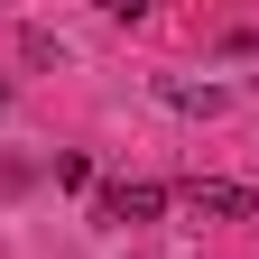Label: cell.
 <instances>
[{"mask_svg":"<svg viewBox=\"0 0 259 259\" xmlns=\"http://www.w3.org/2000/svg\"><path fill=\"white\" fill-rule=\"evenodd\" d=\"M176 204L194 222H259V185H232V176H185Z\"/></svg>","mask_w":259,"mask_h":259,"instance_id":"6da1fadb","label":"cell"},{"mask_svg":"<svg viewBox=\"0 0 259 259\" xmlns=\"http://www.w3.org/2000/svg\"><path fill=\"white\" fill-rule=\"evenodd\" d=\"M157 213H167V185H139V176H120V185L93 194V222H111V232H139Z\"/></svg>","mask_w":259,"mask_h":259,"instance_id":"7a4b0ae2","label":"cell"},{"mask_svg":"<svg viewBox=\"0 0 259 259\" xmlns=\"http://www.w3.org/2000/svg\"><path fill=\"white\" fill-rule=\"evenodd\" d=\"M157 93H167L176 111H204V120L222 111V83H194V74H157Z\"/></svg>","mask_w":259,"mask_h":259,"instance_id":"3957f363","label":"cell"}]
</instances>
